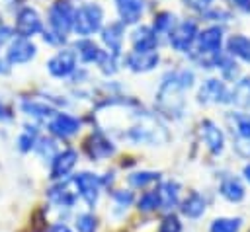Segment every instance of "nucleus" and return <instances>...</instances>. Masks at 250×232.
Listing matches in <instances>:
<instances>
[{"label":"nucleus","instance_id":"obj_1","mask_svg":"<svg viewBox=\"0 0 250 232\" xmlns=\"http://www.w3.org/2000/svg\"><path fill=\"white\" fill-rule=\"evenodd\" d=\"M125 129L119 131L117 135L123 140H129L131 144H164L168 142V131L164 125L150 113L146 111H135V109H125Z\"/></svg>","mask_w":250,"mask_h":232},{"label":"nucleus","instance_id":"obj_2","mask_svg":"<svg viewBox=\"0 0 250 232\" xmlns=\"http://www.w3.org/2000/svg\"><path fill=\"white\" fill-rule=\"evenodd\" d=\"M193 72L188 68L170 72L164 76L160 90L156 94V107L168 117H180L184 113V92L191 88Z\"/></svg>","mask_w":250,"mask_h":232},{"label":"nucleus","instance_id":"obj_3","mask_svg":"<svg viewBox=\"0 0 250 232\" xmlns=\"http://www.w3.org/2000/svg\"><path fill=\"white\" fill-rule=\"evenodd\" d=\"M102 19H104V10H102L96 2L82 4L80 8L74 10L72 31H74L76 35L88 39L90 35H94L96 31H100V27H102Z\"/></svg>","mask_w":250,"mask_h":232},{"label":"nucleus","instance_id":"obj_4","mask_svg":"<svg viewBox=\"0 0 250 232\" xmlns=\"http://www.w3.org/2000/svg\"><path fill=\"white\" fill-rule=\"evenodd\" d=\"M72 23H74V8L68 0H57L51 4L49 8V25H51V33H55L61 41H64V37L72 31Z\"/></svg>","mask_w":250,"mask_h":232},{"label":"nucleus","instance_id":"obj_5","mask_svg":"<svg viewBox=\"0 0 250 232\" xmlns=\"http://www.w3.org/2000/svg\"><path fill=\"white\" fill-rule=\"evenodd\" d=\"M72 181H74V185H76L78 195L84 199V203H86L90 209H94V207L98 205L100 191H102V187H104L102 177L96 175V174H90V172H80V174H76V175L72 177Z\"/></svg>","mask_w":250,"mask_h":232},{"label":"nucleus","instance_id":"obj_6","mask_svg":"<svg viewBox=\"0 0 250 232\" xmlns=\"http://www.w3.org/2000/svg\"><path fill=\"white\" fill-rule=\"evenodd\" d=\"M197 23L193 19H184L180 23H176L170 33H168V39H170V45L180 51V53H188L191 49V45L195 43L197 39Z\"/></svg>","mask_w":250,"mask_h":232},{"label":"nucleus","instance_id":"obj_7","mask_svg":"<svg viewBox=\"0 0 250 232\" xmlns=\"http://www.w3.org/2000/svg\"><path fill=\"white\" fill-rule=\"evenodd\" d=\"M47 199L61 209H72L78 199V191L72 179H59L55 185L47 189Z\"/></svg>","mask_w":250,"mask_h":232},{"label":"nucleus","instance_id":"obj_8","mask_svg":"<svg viewBox=\"0 0 250 232\" xmlns=\"http://www.w3.org/2000/svg\"><path fill=\"white\" fill-rule=\"evenodd\" d=\"M197 53L199 55H211V58L215 55L221 53L223 47V27L221 25H209L203 31L197 33Z\"/></svg>","mask_w":250,"mask_h":232},{"label":"nucleus","instance_id":"obj_9","mask_svg":"<svg viewBox=\"0 0 250 232\" xmlns=\"http://www.w3.org/2000/svg\"><path fill=\"white\" fill-rule=\"evenodd\" d=\"M197 99L201 103H229L230 99V90L227 88V84L219 78H209L201 84Z\"/></svg>","mask_w":250,"mask_h":232},{"label":"nucleus","instance_id":"obj_10","mask_svg":"<svg viewBox=\"0 0 250 232\" xmlns=\"http://www.w3.org/2000/svg\"><path fill=\"white\" fill-rule=\"evenodd\" d=\"M47 68L55 78H66L76 70V53L72 49H62L47 60Z\"/></svg>","mask_w":250,"mask_h":232},{"label":"nucleus","instance_id":"obj_11","mask_svg":"<svg viewBox=\"0 0 250 232\" xmlns=\"http://www.w3.org/2000/svg\"><path fill=\"white\" fill-rule=\"evenodd\" d=\"M39 31H41V18H39L37 10L29 8V6L21 8L16 16V33H18V37L29 39L31 35H35Z\"/></svg>","mask_w":250,"mask_h":232},{"label":"nucleus","instance_id":"obj_12","mask_svg":"<svg viewBox=\"0 0 250 232\" xmlns=\"http://www.w3.org/2000/svg\"><path fill=\"white\" fill-rule=\"evenodd\" d=\"M37 49L35 45L29 41V39H23V37H16L10 41L8 45V51H6V62L8 64H23V62H29L33 57H35Z\"/></svg>","mask_w":250,"mask_h":232},{"label":"nucleus","instance_id":"obj_13","mask_svg":"<svg viewBox=\"0 0 250 232\" xmlns=\"http://www.w3.org/2000/svg\"><path fill=\"white\" fill-rule=\"evenodd\" d=\"M78 162V152L74 148H66L59 152L51 162V179H66Z\"/></svg>","mask_w":250,"mask_h":232},{"label":"nucleus","instance_id":"obj_14","mask_svg":"<svg viewBox=\"0 0 250 232\" xmlns=\"http://www.w3.org/2000/svg\"><path fill=\"white\" fill-rule=\"evenodd\" d=\"M86 152L92 160H104V158H109L111 154H115V144L102 131H96L86 140Z\"/></svg>","mask_w":250,"mask_h":232},{"label":"nucleus","instance_id":"obj_15","mask_svg":"<svg viewBox=\"0 0 250 232\" xmlns=\"http://www.w3.org/2000/svg\"><path fill=\"white\" fill-rule=\"evenodd\" d=\"M49 131L59 138H68L80 131V119H76L68 113H57L49 121Z\"/></svg>","mask_w":250,"mask_h":232},{"label":"nucleus","instance_id":"obj_16","mask_svg":"<svg viewBox=\"0 0 250 232\" xmlns=\"http://www.w3.org/2000/svg\"><path fill=\"white\" fill-rule=\"evenodd\" d=\"M201 138H203V142H205V146L209 148L211 154L219 156L225 150V135L217 127V123H213L209 119H205L201 123Z\"/></svg>","mask_w":250,"mask_h":232},{"label":"nucleus","instance_id":"obj_17","mask_svg":"<svg viewBox=\"0 0 250 232\" xmlns=\"http://www.w3.org/2000/svg\"><path fill=\"white\" fill-rule=\"evenodd\" d=\"M131 45H133V51L137 53H150V51H156L158 37L150 25H141L131 33Z\"/></svg>","mask_w":250,"mask_h":232},{"label":"nucleus","instance_id":"obj_18","mask_svg":"<svg viewBox=\"0 0 250 232\" xmlns=\"http://www.w3.org/2000/svg\"><path fill=\"white\" fill-rule=\"evenodd\" d=\"M205 211H207V201H205V197H203L201 193H197V191H191V193L180 203V213H182L184 216L191 218V220L201 218V216L205 214Z\"/></svg>","mask_w":250,"mask_h":232},{"label":"nucleus","instance_id":"obj_19","mask_svg":"<svg viewBox=\"0 0 250 232\" xmlns=\"http://www.w3.org/2000/svg\"><path fill=\"white\" fill-rule=\"evenodd\" d=\"M121 23H137L145 12V0H115Z\"/></svg>","mask_w":250,"mask_h":232},{"label":"nucleus","instance_id":"obj_20","mask_svg":"<svg viewBox=\"0 0 250 232\" xmlns=\"http://www.w3.org/2000/svg\"><path fill=\"white\" fill-rule=\"evenodd\" d=\"M219 193L229 201V203H240L246 197V187L242 183L240 177L234 175H227L223 177L221 185H219Z\"/></svg>","mask_w":250,"mask_h":232},{"label":"nucleus","instance_id":"obj_21","mask_svg":"<svg viewBox=\"0 0 250 232\" xmlns=\"http://www.w3.org/2000/svg\"><path fill=\"white\" fill-rule=\"evenodd\" d=\"M102 41L107 47V53L117 57L121 53V45H123V23L121 21H113L107 27H104L102 31Z\"/></svg>","mask_w":250,"mask_h":232},{"label":"nucleus","instance_id":"obj_22","mask_svg":"<svg viewBox=\"0 0 250 232\" xmlns=\"http://www.w3.org/2000/svg\"><path fill=\"white\" fill-rule=\"evenodd\" d=\"M158 197H160V209L172 213L174 207L180 203V183L174 179H166L158 187Z\"/></svg>","mask_w":250,"mask_h":232},{"label":"nucleus","instance_id":"obj_23","mask_svg":"<svg viewBox=\"0 0 250 232\" xmlns=\"http://www.w3.org/2000/svg\"><path fill=\"white\" fill-rule=\"evenodd\" d=\"M125 60H127V66L131 70H135V72H146V70H152L158 64V53L156 51H150V53L131 51Z\"/></svg>","mask_w":250,"mask_h":232},{"label":"nucleus","instance_id":"obj_24","mask_svg":"<svg viewBox=\"0 0 250 232\" xmlns=\"http://www.w3.org/2000/svg\"><path fill=\"white\" fill-rule=\"evenodd\" d=\"M229 103H232L238 109H248L250 107V76H244V78L234 82V86L230 88Z\"/></svg>","mask_w":250,"mask_h":232},{"label":"nucleus","instance_id":"obj_25","mask_svg":"<svg viewBox=\"0 0 250 232\" xmlns=\"http://www.w3.org/2000/svg\"><path fill=\"white\" fill-rule=\"evenodd\" d=\"M227 51L230 57H238L240 60L250 62V37H246L242 33L230 35L227 41Z\"/></svg>","mask_w":250,"mask_h":232},{"label":"nucleus","instance_id":"obj_26","mask_svg":"<svg viewBox=\"0 0 250 232\" xmlns=\"http://www.w3.org/2000/svg\"><path fill=\"white\" fill-rule=\"evenodd\" d=\"M21 109H23L25 115L35 117V119H49L51 121L57 115V111L51 105H47L45 101H39V99H25V101H21Z\"/></svg>","mask_w":250,"mask_h":232},{"label":"nucleus","instance_id":"obj_27","mask_svg":"<svg viewBox=\"0 0 250 232\" xmlns=\"http://www.w3.org/2000/svg\"><path fill=\"white\" fill-rule=\"evenodd\" d=\"M232 133L236 135V138L242 140H250V113H230L229 115Z\"/></svg>","mask_w":250,"mask_h":232},{"label":"nucleus","instance_id":"obj_28","mask_svg":"<svg viewBox=\"0 0 250 232\" xmlns=\"http://www.w3.org/2000/svg\"><path fill=\"white\" fill-rule=\"evenodd\" d=\"M76 51H78V57L84 60V62H100V58H102V55L105 53V51H102L94 41H90V39H80L78 43H76Z\"/></svg>","mask_w":250,"mask_h":232},{"label":"nucleus","instance_id":"obj_29","mask_svg":"<svg viewBox=\"0 0 250 232\" xmlns=\"http://www.w3.org/2000/svg\"><path fill=\"white\" fill-rule=\"evenodd\" d=\"M242 222L240 216H219L211 220L209 232H240Z\"/></svg>","mask_w":250,"mask_h":232},{"label":"nucleus","instance_id":"obj_30","mask_svg":"<svg viewBox=\"0 0 250 232\" xmlns=\"http://www.w3.org/2000/svg\"><path fill=\"white\" fill-rule=\"evenodd\" d=\"M137 209L143 211V213H152V211H158L160 209V197H158V189H150V191H145L139 201H137Z\"/></svg>","mask_w":250,"mask_h":232},{"label":"nucleus","instance_id":"obj_31","mask_svg":"<svg viewBox=\"0 0 250 232\" xmlns=\"http://www.w3.org/2000/svg\"><path fill=\"white\" fill-rule=\"evenodd\" d=\"M127 179H129V185H133V187H146V185L158 181L160 179V174L158 172H146V170H143V172H133Z\"/></svg>","mask_w":250,"mask_h":232},{"label":"nucleus","instance_id":"obj_32","mask_svg":"<svg viewBox=\"0 0 250 232\" xmlns=\"http://www.w3.org/2000/svg\"><path fill=\"white\" fill-rule=\"evenodd\" d=\"M37 129L35 127H25L21 133H20V136H18V148L21 150V152H29L31 148H35V144H37Z\"/></svg>","mask_w":250,"mask_h":232},{"label":"nucleus","instance_id":"obj_33","mask_svg":"<svg viewBox=\"0 0 250 232\" xmlns=\"http://www.w3.org/2000/svg\"><path fill=\"white\" fill-rule=\"evenodd\" d=\"M133 199H135V197H133V193H131L129 189H117V191L111 193V201H113V207H115L117 214H123V213L131 207Z\"/></svg>","mask_w":250,"mask_h":232},{"label":"nucleus","instance_id":"obj_34","mask_svg":"<svg viewBox=\"0 0 250 232\" xmlns=\"http://www.w3.org/2000/svg\"><path fill=\"white\" fill-rule=\"evenodd\" d=\"M74 226L78 232H96L98 230V218L92 213H80L74 218Z\"/></svg>","mask_w":250,"mask_h":232},{"label":"nucleus","instance_id":"obj_35","mask_svg":"<svg viewBox=\"0 0 250 232\" xmlns=\"http://www.w3.org/2000/svg\"><path fill=\"white\" fill-rule=\"evenodd\" d=\"M176 25V21H174V16L170 14V12H160L156 18H154V23H152V29H154V33H170V29Z\"/></svg>","mask_w":250,"mask_h":232},{"label":"nucleus","instance_id":"obj_36","mask_svg":"<svg viewBox=\"0 0 250 232\" xmlns=\"http://www.w3.org/2000/svg\"><path fill=\"white\" fill-rule=\"evenodd\" d=\"M35 150L39 152V156H41L43 160H51V162H53V158L59 154L53 138H39L37 144H35Z\"/></svg>","mask_w":250,"mask_h":232},{"label":"nucleus","instance_id":"obj_37","mask_svg":"<svg viewBox=\"0 0 250 232\" xmlns=\"http://www.w3.org/2000/svg\"><path fill=\"white\" fill-rule=\"evenodd\" d=\"M158 232H182V222H180V218H178L174 213H168V214L162 218V222H160V226H158Z\"/></svg>","mask_w":250,"mask_h":232},{"label":"nucleus","instance_id":"obj_38","mask_svg":"<svg viewBox=\"0 0 250 232\" xmlns=\"http://www.w3.org/2000/svg\"><path fill=\"white\" fill-rule=\"evenodd\" d=\"M234 150H236L238 156H242V158H250V140L236 138V140H234Z\"/></svg>","mask_w":250,"mask_h":232},{"label":"nucleus","instance_id":"obj_39","mask_svg":"<svg viewBox=\"0 0 250 232\" xmlns=\"http://www.w3.org/2000/svg\"><path fill=\"white\" fill-rule=\"evenodd\" d=\"M184 4H186L188 8H191V10L203 12V10H207V8L213 4V0H184Z\"/></svg>","mask_w":250,"mask_h":232},{"label":"nucleus","instance_id":"obj_40","mask_svg":"<svg viewBox=\"0 0 250 232\" xmlns=\"http://www.w3.org/2000/svg\"><path fill=\"white\" fill-rule=\"evenodd\" d=\"M10 119H12L10 107H8L4 101H0V121H10Z\"/></svg>","mask_w":250,"mask_h":232},{"label":"nucleus","instance_id":"obj_41","mask_svg":"<svg viewBox=\"0 0 250 232\" xmlns=\"http://www.w3.org/2000/svg\"><path fill=\"white\" fill-rule=\"evenodd\" d=\"M47 232H72L66 224H62V222H55V224H51L49 226V230Z\"/></svg>","mask_w":250,"mask_h":232},{"label":"nucleus","instance_id":"obj_42","mask_svg":"<svg viewBox=\"0 0 250 232\" xmlns=\"http://www.w3.org/2000/svg\"><path fill=\"white\" fill-rule=\"evenodd\" d=\"M232 4L242 12H250V0H232Z\"/></svg>","mask_w":250,"mask_h":232},{"label":"nucleus","instance_id":"obj_43","mask_svg":"<svg viewBox=\"0 0 250 232\" xmlns=\"http://www.w3.org/2000/svg\"><path fill=\"white\" fill-rule=\"evenodd\" d=\"M242 175H244V179L250 183V164H246V166H244V170H242Z\"/></svg>","mask_w":250,"mask_h":232},{"label":"nucleus","instance_id":"obj_44","mask_svg":"<svg viewBox=\"0 0 250 232\" xmlns=\"http://www.w3.org/2000/svg\"><path fill=\"white\" fill-rule=\"evenodd\" d=\"M0 72L4 74V72H8V62H4L2 58H0Z\"/></svg>","mask_w":250,"mask_h":232}]
</instances>
